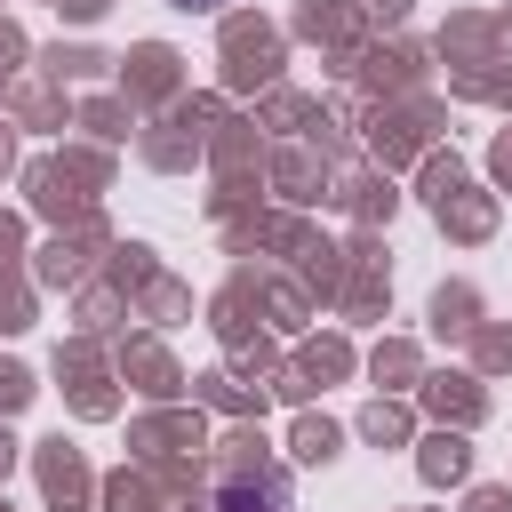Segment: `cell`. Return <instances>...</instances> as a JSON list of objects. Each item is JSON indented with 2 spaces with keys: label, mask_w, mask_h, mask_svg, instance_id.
Returning <instances> with one entry per match:
<instances>
[{
  "label": "cell",
  "mask_w": 512,
  "mask_h": 512,
  "mask_svg": "<svg viewBox=\"0 0 512 512\" xmlns=\"http://www.w3.org/2000/svg\"><path fill=\"white\" fill-rule=\"evenodd\" d=\"M176 8H224V0H176Z\"/></svg>",
  "instance_id": "obj_1"
}]
</instances>
